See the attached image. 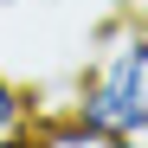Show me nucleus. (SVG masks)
Segmentation results:
<instances>
[{"instance_id": "f257e3e1", "label": "nucleus", "mask_w": 148, "mask_h": 148, "mask_svg": "<svg viewBox=\"0 0 148 148\" xmlns=\"http://www.w3.org/2000/svg\"><path fill=\"white\" fill-rule=\"evenodd\" d=\"M77 116H90L110 142H148V26H116L103 52L77 77Z\"/></svg>"}, {"instance_id": "f03ea898", "label": "nucleus", "mask_w": 148, "mask_h": 148, "mask_svg": "<svg viewBox=\"0 0 148 148\" xmlns=\"http://www.w3.org/2000/svg\"><path fill=\"white\" fill-rule=\"evenodd\" d=\"M26 129H32V97L0 71V142H19Z\"/></svg>"}]
</instances>
